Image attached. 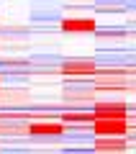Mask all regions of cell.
<instances>
[{
	"label": "cell",
	"mask_w": 136,
	"mask_h": 154,
	"mask_svg": "<svg viewBox=\"0 0 136 154\" xmlns=\"http://www.w3.org/2000/svg\"><path fill=\"white\" fill-rule=\"evenodd\" d=\"M31 131L33 134H62V126H31Z\"/></svg>",
	"instance_id": "cell-1"
}]
</instances>
